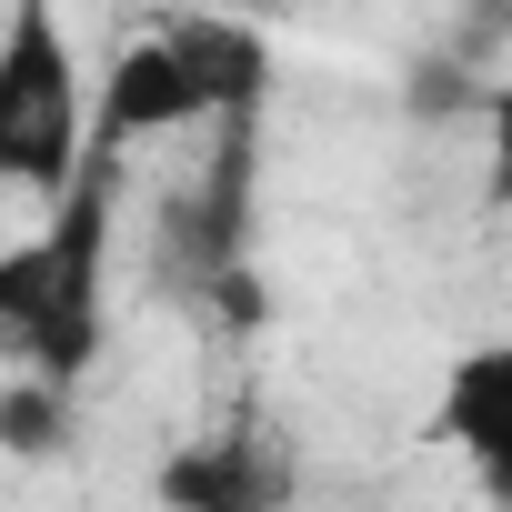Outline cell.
Here are the masks:
<instances>
[{"label": "cell", "instance_id": "6da1fadb", "mask_svg": "<svg viewBox=\"0 0 512 512\" xmlns=\"http://www.w3.org/2000/svg\"><path fill=\"white\" fill-rule=\"evenodd\" d=\"M111 231H121V161L91 151L81 181L0 241V362L81 392V372L111 342Z\"/></svg>", "mask_w": 512, "mask_h": 512}, {"label": "cell", "instance_id": "7a4b0ae2", "mask_svg": "<svg viewBox=\"0 0 512 512\" xmlns=\"http://www.w3.org/2000/svg\"><path fill=\"white\" fill-rule=\"evenodd\" d=\"M272 101V41L251 21H221V11H191L171 31H141L101 101H91V151H141V141H171V131H221V121H262Z\"/></svg>", "mask_w": 512, "mask_h": 512}, {"label": "cell", "instance_id": "3957f363", "mask_svg": "<svg viewBox=\"0 0 512 512\" xmlns=\"http://www.w3.org/2000/svg\"><path fill=\"white\" fill-rule=\"evenodd\" d=\"M91 161V81L51 0L0 11V191L61 201Z\"/></svg>", "mask_w": 512, "mask_h": 512}, {"label": "cell", "instance_id": "277c9868", "mask_svg": "<svg viewBox=\"0 0 512 512\" xmlns=\"http://www.w3.org/2000/svg\"><path fill=\"white\" fill-rule=\"evenodd\" d=\"M151 492H161V512H292V442L262 422L181 442L151 472Z\"/></svg>", "mask_w": 512, "mask_h": 512}, {"label": "cell", "instance_id": "5b68a950", "mask_svg": "<svg viewBox=\"0 0 512 512\" xmlns=\"http://www.w3.org/2000/svg\"><path fill=\"white\" fill-rule=\"evenodd\" d=\"M432 432H442L482 482L512 472V352H502V342H482V352L452 362V382H442V402H432Z\"/></svg>", "mask_w": 512, "mask_h": 512}, {"label": "cell", "instance_id": "8992f818", "mask_svg": "<svg viewBox=\"0 0 512 512\" xmlns=\"http://www.w3.org/2000/svg\"><path fill=\"white\" fill-rule=\"evenodd\" d=\"M71 402L81 392L11 372V382H0V452H11V462H61L71 452Z\"/></svg>", "mask_w": 512, "mask_h": 512}]
</instances>
